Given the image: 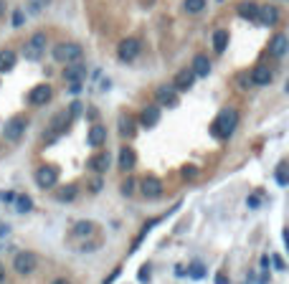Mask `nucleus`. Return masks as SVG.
<instances>
[{"label":"nucleus","instance_id":"obj_28","mask_svg":"<svg viewBox=\"0 0 289 284\" xmlns=\"http://www.w3.org/2000/svg\"><path fill=\"white\" fill-rule=\"evenodd\" d=\"M49 3H51V0H26V6H28V11H31L33 16H38L41 11H46Z\"/></svg>","mask_w":289,"mask_h":284},{"label":"nucleus","instance_id":"obj_37","mask_svg":"<svg viewBox=\"0 0 289 284\" xmlns=\"http://www.w3.org/2000/svg\"><path fill=\"white\" fill-rule=\"evenodd\" d=\"M69 114H71V119L79 117V114H81V102H74V104L69 107Z\"/></svg>","mask_w":289,"mask_h":284},{"label":"nucleus","instance_id":"obj_39","mask_svg":"<svg viewBox=\"0 0 289 284\" xmlns=\"http://www.w3.org/2000/svg\"><path fill=\"white\" fill-rule=\"evenodd\" d=\"M16 198V193H11V190H6V193H0V200H6V203H11Z\"/></svg>","mask_w":289,"mask_h":284},{"label":"nucleus","instance_id":"obj_5","mask_svg":"<svg viewBox=\"0 0 289 284\" xmlns=\"http://www.w3.org/2000/svg\"><path fill=\"white\" fill-rule=\"evenodd\" d=\"M36 266H38V259H36V254H31V251H21V254H16V259H13V269H16L18 274H33Z\"/></svg>","mask_w":289,"mask_h":284},{"label":"nucleus","instance_id":"obj_9","mask_svg":"<svg viewBox=\"0 0 289 284\" xmlns=\"http://www.w3.org/2000/svg\"><path fill=\"white\" fill-rule=\"evenodd\" d=\"M155 99H157V107H178V92L173 87H160L155 92Z\"/></svg>","mask_w":289,"mask_h":284},{"label":"nucleus","instance_id":"obj_44","mask_svg":"<svg viewBox=\"0 0 289 284\" xmlns=\"http://www.w3.org/2000/svg\"><path fill=\"white\" fill-rule=\"evenodd\" d=\"M8 231H11V228H8L6 223H0V236H8Z\"/></svg>","mask_w":289,"mask_h":284},{"label":"nucleus","instance_id":"obj_33","mask_svg":"<svg viewBox=\"0 0 289 284\" xmlns=\"http://www.w3.org/2000/svg\"><path fill=\"white\" fill-rule=\"evenodd\" d=\"M150 276H152L150 266H147V264H142V266H140V274H137V279H140L142 284H147V281H150Z\"/></svg>","mask_w":289,"mask_h":284},{"label":"nucleus","instance_id":"obj_6","mask_svg":"<svg viewBox=\"0 0 289 284\" xmlns=\"http://www.w3.org/2000/svg\"><path fill=\"white\" fill-rule=\"evenodd\" d=\"M26 132V117H13L6 122V127H3V135L8 142H18Z\"/></svg>","mask_w":289,"mask_h":284},{"label":"nucleus","instance_id":"obj_43","mask_svg":"<svg viewBox=\"0 0 289 284\" xmlns=\"http://www.w3.org/2000/svg\"><path fill=\"white\" fill-rule=\"evenodd\" d=\"M92 190H94V193H99V190H102V180H94V185H92Z\"/></svg>","mask_w":289,"mask_h":284},{"label":"nucleus","instance_id":"obj_34","mask_svg":"<svg viewBox=\"0 0 289 284\" xmlns=\"http://www.w3.org/2000/svg\"><path fill=\"white\" fill-rule=\"evenodd\" d=\"M246 206H249V208H259V206H261V195H259V193L249 195V198H246Z\"/></svg>","mask_w":289,"mask_h":284},{"label":"nucleus","instance_id":"obj_47","mask_svg":"<svg viewBox=\"0 0 289 284\" xmlns=\"http://www.w3.org/2000/svg\"><path fill=\"white\" fill-rule=\"evenodd\" d=\"M0 16H3V3H0Z\"/></svg>","mask_w":289,"mask_h":284},{"label":"nucleus","instance_id":"obj_13","mask_svg":"<svg viewBox=\"0 0 289 284\" xmlns=\"http://www.w3.org/2000/svg\"><path fill=\"white\" fill-rule=\"evenodd\" d=\"M140 190H142L145 198H160V195H162V183L150 175V178H145V180L140 183Z\"/></svg>","mask_w":289,"mask_h":284},{"label":"nucleus","instance_id":"obj_10","mask_svg":"<svg viewBox=\"0 0 289 284\" xmlns=\"http://www.w3.org/2000/svg\"><path fill=\"white\" fill-rule=\"evenodd\" d=\"M193 84H195L193 69H183V71H178V76H175V81H173V89H175V92H188Z\"/></svg>","mask_w":289,"mask_h":284},{"label":"nucleus","instance_id":"obj_26","mask_svg":"<svg viewBox=\"0 0 289 284\" xmlns=\"http://www.w3.org/2000/svg\"><path fill=\"white\" fill-rule=\"evenodd\" d=\"M226 46H228V31H216V33H213V49H216L218 54H223Z\"/></svg>","mask_w":289,"mask_h":284},{"label":"nucleus","instance_id":"obj_45","mask_svg":"<svg viewBox=\"0 0 289 284\" xmlns=\"http://www.w3.org/2000/svg\"><path fill=\"white\" fill-rule=\"evenodd\" d=\"M51 284H71V281H69V279H64V276H59V279H54Z\"/></svg>","mask_w":289,"mask_h":284},{"label":"nucleus","instance_id":"obj_12","mask_svg":"<svg viewBox=\"0 0 289 284\" xmlns=\"http://www.w3.org/2000/svg\"><path fill=\"white\" fill-rule=\"evenodd\" d=\"M160 122V107L157 104H150V107H145L142 109V114H140V125L145 127V130H150V127H155Z\"/></svg>","mask_w":289,"mask_h":284},{"label":"nucleus","instance_id":"obj_21","mask_svg":"<svg viewBox=\"0 0 289 284\" xmlns=\"http://www.w3.org/2000/svg\"><path fill=\"white\" fill-rule=\"evenodd\" d=\"M89 168L94 173H107V168H109V152H97L94 157H89Z\"/></svg>","mask_w":289,"mask_h":284},{"label":"nucleus","instance_id":"obj_8","mask_svg":"<svg viewBox=\"0 0 289 284\" xmlns=\"http://www.w3.org/2000/svg\"><path fill=\"white\" fill-rule=\"evenodd\" d=\"M51 97H54V89H51L49 84H38V87H33V89H31L28 102H31V104H36V107H44L46 102H51Z\"/></svg>","mask_w":289,"mask_h":284},{"label":"nucleus","instance_id":"obj_46","mask_svg":"<svg viewBox=\"0 0 289 284\" xmlns=\"http://www.w3.org/2000/svg\"><path fill=\"white\" fill-rule=\"evenodd\" d=\"M3 279H6V269H3V264H0V284H3Z\"/></svg>","mask_w":289,"mask_h":284},{"label":"nucleus","instance_id":"obj_16","mask_svg":"<svg viewBox=\"0 0 289 284\" xmlns=\"http://www.w3.org/2000/svg\"><path fill=\"white\" fill-rule=\"evenodd\" d=\"M135 162H137V155H135L132 147H122L119 150V170H125V173L135 170Z\"/></svg>","mask_w":289,"mask_h":284},{"label":"nucleus","instance_id":"obj_30","mask_svg":"<svg viewBox=\"0 0 289 284\" xmlns=\"http://www.w3.org/2000/svg\"><path fill=\"white\" fill-rule=\"evenodd\" d=\"M56 198H59L61 203H66V200H74V198H76V185H66L64 190H59V193H56Z\"/></svg>","mask_w":289,"mask_h":284},{"label":"nucleus","instance_id":"obj_36","mask_svg":"<svg viewBox=\"0 0 289 284\" xmlns=\"http://www.w3.org/2000/svg\"><path fill=\"white\" fill-rule=\"evenodd\" d=\"M276 183H279V185H286V173H284V165H279V168H276Z\"/></svg>","mask_w":289,"mask_h":284},{"label":"nucleus","instance_id":"obj_1","mask_svg":"<svg viewBox=\"0 0 289 284\" xmlns=\"http://www.w3.org/2000/svg\"><path fill=\"white\" fill-rule=\"evenodd\" d=\"M236 127H238V112H236V109H223V112L216 117L211 132H213L216 137H231Z\"/></svg>","mask_w":289,"mask_h":284},{"label":"nucleus","instance_id":"obj_4","mask_svg":"<svg viewBox=\"0 0 289 284\" xmlns=\"http://www.w3.org/2000/svg\"><path fill=\"white\" fill-rule=\"evenodd\" d=\"M140 41L137 38H125L119 44V49H117V56H119V61H125V64H130V61H135L137 56H140Z\"/></svg>","mask_w":289,"mask_h":284},{"label":"nucleus","instance_id":"obj_17","mask_svg":"<svg viewBox=\"0 0 289 284\" xmlns=\"http://www.w3.org/2000/svg\"><path fill=\"white\" fill-rule=\"evenodd\" d=\"M271 79H274V74H271L269 66H256V69L251 71V84H256V87L271 84Z\"/></svg>","mask_w":289,"mask_h":284},{"label":"nucleus","instance_id":"obj_20","mask_svg":"<svg viewBox=\"0 0 289 284\" xmlns=\"http://www.w3.org/2000/svg\"><path fill=\"white\" fill-rule=\"evenodd\" d=\"M193 74L195 76H208L211 74V61H208V56H203V54H198L195 59H193Z\"/></svg>","mask_w":289,"mask_h":284},{"label":"nucleus","instance_id":"obj_22","mask_svg":"<svg viewBox=\"0 0 289 284\" xmlns=\"http://www.w3.org/2000/svg\"><path fill=\"white\" fill-rule=\"evenodd\" d=\"M104 142H107V127L94 125V127L89 130V145H92V147H102Z\"/></svg>","mask_w":289,"mask_h":284},{"label":"nucleus","instance_id":"obj_23","mask_svg":"<svg viewBox=\"0 0 289 284\" xmlns=\"http://www.w3.org/2000/svg\"><path fill=\"white\" fill-rule=\"evenodd\" d=\"M16 61H18L16 51H11V49H3V51H0V71H11V69L16 66Z\"/></svg>","mask_w":289,"mask_h":284},{"label":"nucleus","instance_id":"obj_41","mask_svg":"<svg viewBox=\"0 0 289 284\" xmlns=\"http://www.w3.org/2000/svg\"><path fill=\"white\" fill-rule=\"evenodd\" d=\"M119 271H122V266H117V269L112 271V276H109V279H104V284H112V281H114V279L119 276Z\"/></svg>","mask_w":289,"mask_h":284},{"label":"nucleus","instance_id":"obj_19","mask_svg":"<svg viewBox=\"0 0 289 284\" xmlns=\"http://www.w3.org/2000/svg\"><path fill=\"white\" fill-rule=\"evenodd\" d=\"M69 125H71V114L64 109V112H59V114L54 117L51 130H54V135H61V132H66V130H69Z\"/></svg>","mask_w":289,"mask_h":284},{"label":"nucleus","instance_id":"obj_7","mask_svg":"<svg viewBox=\"0 0 289 284\" xmlns=\"http://www.w3.org/2000/svg\"><path fill=\"white\" fill-rule=\"evenodd\" d=\"M36 183H38V188H54V185L59 183V170L51 168V165L38 168V173H36Z\"/></svg>","mask_w":289,"mask_h":284},{"label":"nucleus","instance_id":"obj_42","mask_svg":"<svg viewBox=\"0 0 289 284\" xmlns=\"http://www.w3.org/2000/svg\"><path fill=\"white\" fill-rule=\"evenodd\" d=\"M216 284H228V279H226V274H216Z\"/></svg>","mask_w":289,"mask_h":284},{"label":"nucleus","instance_id":"obj_18","mask_svg":"<svg viewBox=\"0 0 289 284\" xmlns=\"http://www.w3.org/2000/svg\"><path fill=\"white\" fill-rule=\"evenodd\" d=\"M286 49H289V41H286V36H284V33H276V36L271 38V46H269L271 56H274V59H281V56L286 54Z\"/></svg>","mask_w":289,"mask_h":284},{"label":"nucleus","instance_id":"obj_31","mask_svg":"<svg viewBox=\"0 0 289 284\" xmlns=\"http://www.w3.org/2000/svg\"><path fill=\"white\" fill-rule=\"evenodd\" d=\"M119 190H122V195H132V193L137 190V180H135V178H127L125 183H122Z\"/></svg>","mask_w":289,"mask_h":284},{"label":"nucleus","instance_id":"obj_2","mask_svg":"<svg viewBox=\"0 0 289 284\" xmlns=\"http://www.w3.org/2000/svg\"><path fill=\"white\" fill-rule=\"evenodd\" d=\"M46 44H49L46 33H33V36L28 38L26 49H23V56H26L28 61H38L41 56H44V51H46Z\"/></svg>","mask_w":289,"mask_h":284},{"label":"nucleus","instance_id":"obj_15","mask_svg":"<svg viewBox=\"0 0 289 284\" xmlns=\"http://www.w3.org/2000/svg\"><path fill=\"white\" fill-rule=\"evenodd\" d=\"M64 79L69 81H84L87 79V66H81L79 61H74V64H66V69H64Z\"/></svg>","mask_w":289,"mask_h":284},{"label":"nucleus","instance_id":"obj_38","mask_svg":"<svg viewBox=\"0 0 289 284\" xmlns=\"http://www.w3.org/2000/svg\"><path fill=\"white\" fill-rule=\"evenodd\" d=\"M271 261H274V266H276L279 271H284V259H281V256H271Z\"/></svg>","mask_w":289,"mask_h":284},{"label":"nucleus","instance_id":"obj_3","mask_svg":"<svg viewBox=\"0 0 289 284\" xmlns=\"http://www.w3.org/2000/svg\"><path fill=\"white\" fill-rule=\"evenodd\" d=\"M81 46L79 44H59V46H54V59L59 61V64H74V61H79L81 59Z\"/></svg>","mask_w":289,"mask_h":284},{"label":"nucleus","instance_id":"obj_32","mask_svg":"<svg viewBox=\"0 0 289 284\" xmlns=\"http://www.w3.org/2000/svg\"><path fill=\"white\" fill-rule=\"evenodd\" d=\"M188 274H190L193 279H203V276H205V266H203L200 261H195V264H190V269H188Z\"/></svg>","mask_w":289,"mask_h":284},{"label":"nucleus","instance_id":"obj_35","mask_svg":"<svg viewBox=\"0 0 289 284\" xmlns=\"http://www.w3.org/2000/svg\"><path fill=\"white\" fill-rule=\"evenodd\" d=\"M180 175H183V178H195L198 170H195V165H185V168L180 170Z\"/></svg>","mask_w":289,"mask_h":284},{"label":"nucleus","instance_id":"obj_24","mask_svg":"<svg viewBox=\"0 0 289 284\" xmlns=\"http://www.w3.org/2000/svg\"><path fill=\"white\" fill-rule=\"evenodd\" d=\"M256 13H259V6L251 3V0H249V3H241V6H238V16L246 18V21H256Z\"/></svg>","mask_w":289,"mask_h":284},{"label":"nucleus","instance_id":"obj_27","mask_svg":"<svg viewBox=\"0 0 289 284\" xmlns=\"http://www.w3.org/2000/svg\"><path fill=\"white\" fill-rule=\"evenodd\" d=\"M13 200H16V211H21V213H28V211L33 208V200H31V195H16Z\"/></svg>","mask_w":289,"mask_h":284},{"label":"nucleus","instance_id":"obj_40","mask_svg":"<svg viewBox=\"0 0 289 284\" xmlns=\"http://www.w3.org/2000/svg\"><path fill=\"white\" fill-rule=\"evenodd\" d=\"M21 23H23V13L16 11V13H13V26H21Z\"/></svg>","mask_w":289,"mask_h":284},{"label":"nucleus","instance_id":"obj_14","mask_svg":"<svg viewBox=\"0 0 289 284\" xmlns=\"http://www.w3.org/2000/svg\"><path fill=\"white\" fill-rule=\"evenodd\" d=\"M117 125H119V135L122 137H135V132H137V122H135V117H130V114H119V119H117Z\"/></svg>","mask_w":289,"mask_h":284},{"label":"nucleus","instance_id":"obj_11","mask_svg":"<svg viewBox=\"0 0 289 284\" xmlns=\"http://www.w3.org/2000/svg\"><path fill=\"white\" fill-rule=\"evenodd\" d=\"M256 21H259L261 26H276V23H279V11H276V6H259Z\"/></svg>","mask_w":289,"mask_h":284},{"label":"nucleus","instance_id":"obj_29","mask_svg":"<svg viewBox=\"0 0 289 284\" xmlns=\"http://www.w3.org/2000/svg\"><path fill=\"white\" fill-rule=\"evenodd\" d=\"M183 8L188 11V13H200L203 8H205V0H185V3H183Z\"/></svg>","mask_w":289,"mask_h":284},{"label":"nucleus","instance_id":"obj_25","mask_svg":"<svg viewBox=\"0 0 289 284\" xmlns=\"http://www.w3.org/2000/svg\"><path fill=\"white\" fill-rule=\"evenodd\" d=\"M94 233V223L92 221H79L74 226V238H84V236H92Z\"/></svg>","mask_w":289,"mask_h":284}]
</instances>
